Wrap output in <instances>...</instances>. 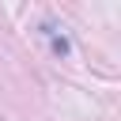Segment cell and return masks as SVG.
Returning <instances> with one entry per match:
<instances>
[{
	"label": "cell",
	"mask_w": 121,
	"mask_h": 121,
	"mask_svg": "<svg viewBox=\"0 0 121 121\" xmlns=\"http://www.w3.org/2000/svg\"><path fill=\"white\" fill-rule=\"evenodd\" d=\"M42 34L49 38V45H53V53H57V57H64V53L72 49V42H68V34H60V30H57L53 23H45V26H42Z\"/></svg>",
	"instance_id": "6da1fadb"
}]
</instances>
